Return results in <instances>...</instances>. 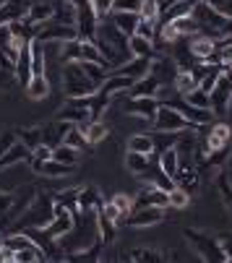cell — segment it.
<instances>
[{"instance_id":"62","label":"cell","mask_w":232,"mask_h":263,"mask_svg":"<svg viewBox=\"0 0 232 263\" xmlns=\"http://www.w3.org/2000/svg\"><path fill=\"white\" fill-rule=\"evenodd\" d=\"M227 180H229V185H232V170H227Z\"/></svg>"},{"instance_id":"56","label":"cell","mask_w":232,"mask_h":263,"mask_svg":"<svg viewBox=\"0 0 232 263\" xmlns=\"http://www.w3.org/2000/svg\"><path fill=\"white\" fill-rule=\"evenodd\" d=\"M99 211H102V214H104V216H107L110 221H115V224H120V211H118V206H115L112 201H104V206H102Z\"/></svg>"},{"instance_id":"38","label":"cell","mask_w":232,"mask_h":263,"mask_svg":"<svg viewBox=\"0 0 232 263\" xmlns=\"http://www.w3.org/2000/svg\"><path fill=\"white\" fill-rule=\"evenodd\" d=\"M16 138H19V141H21L24 146H29L31 152H34V148H37V146L42 143V128H40V125L19 128V130H16Z\"/></svg>"},{"instance_id":"34","label":"cell","mask_w":232,"mask_h":263,"mask_svg":"<svg viewBox=\"0 0 232 263\" xmlns=\"http://www.w3.org/2000/svg\"><path fill=\"white\" fill-rule=\"evenodd\" d=\"M97 235L104 240V245L115 242V237H118V224L110 221L102 211H97Z\"/></svg>"},{"instance_id":"50","label":"cell","mask_w":232,"mask_h":263,"mask_svg":"<svg viewBox=\"0 0 232 263\" xmlns=\"http://www.w3.org/2000/svg\"><path fill=\"white\" fill-rule=\"evenodd\" d=\"M141 3H144V0H112V11H131V13H141Z\"/></svg>"},{"instance_id":"59","label":"cell","mask_w":232,"mask_h":263,"mask_svg":"<svg viewBox=\"0 0 232 263\" xmlns=\"http://www.w3.org/2000/svg\"><path fill=\"white\" fill-rule=\"evenodd\" d=\"M219 245H222V250H224L227 260L232 263V232H229V235H222V237H219Z\"/></svg>"},{"instance_id":"52","label":"cell","mask_w":232,"mask_h":263,"mask_svg":"<svg viewBox=\"0 0 232 263\" xmlns=\"http://www.w3.org/2000/svg\"><path fill=\"white\" fill-rule=\"evenodd\" d=\"M89 3H92V11L97 13L99 21L107 18V16L112 13V0H89Z\"/></svg>"},{"instance_id":"46","label":"cell","mask_w":232,"mask_h":263,"mask_svg":"<svg viewBox=\"0 0 232 263\" xmlns=\"http://www.w3.org/2000/svg\"><path fill=\"white\" fill-rule=\"evenodd\" d=\"M167 198H170V206L172 209H188L190 206V193H185L183 187H177V185L167 193Z\"/></svg>"},{"instance_id":"15","label":"cell","mask_w":232,"mask_h":263,"mask_svg":"<svg viewBox=\"0 0 232 263\" xmlns=\"http://www.w3.org/2000/svg\"><path fill=\"white\" fill-rule=\"evenodd\" d=\"M151 63H154V58H131V60H126L123 65L112 68V70H107V73H120V76H128V79L138 81V79H144L146 73L151 70Z\"/></svg>"},{"instance_id":"37","label":"cell","mask_w":232,"mask_h":263,"mask_svg":"<svg viewBox=\"0 0 232 263\" xmlns=\"http://www.w3.org/2000/svg\"><path fill=\"white\" fill-rule=\"evenodd\" d=\"M37 198V191H31V187H29V191H24L21 196H16V201H13V206H11V211L6 214L11 221H19V216L29 209V203Z\"/></svg>"},{"instance_id":"41","label":"cell","mask_w":232,"mask_h":263,"mask_svg":"<svg viewBox=\"0 0 232 263\" xmlns=\"http://www.w3.org/2000/svg\"><path fill=\"white\" fill-rule=\"evenodd\" d=\"M63 143H68V146H73V148H79V152H89V148H92V143L86 141V136H84V130H81L79 125H70V130L65 133Z\"/></svg>"},{"instance_id":"58","label":"cell","mask_w":232,"mask_h":263,"mask_svg":"<svg viewBox=\"0 0 232 263\" xmlns=\"http://www.w3.org/2000/svg\"><path fill=\"white\" fill-rule=\"evenodd\" d=\"M154 182H157V185L162 187V191H167V193H170V191H172V187H175V180H172L170 175H165L162 170H159V177H157V180H154Z\"/></svg>"},{"instance_id":"44","label":"cell","mask_w":232,"mask_h":263,"mask_svg":"<svg viewBox=\"0 0 232 263\" xmlns=\"http://www.w3.org/2000/svg\"><path fill=\"white\" fill-rule=\"evenodd\" d=\"M79 193H81V187H68V191H60L58 196H52L58 203H63L65 209L76 211L79 214Z\"/></svg>"},{"instance_id":"11","label":"cell","mask_w":232,"mask_h":263,"mask_svg":"<svg viewBox=\"0 0 232 263\" xmlns=\"http://www.w3.org/2000/svg\"><path fill=\"white\" fill-rule=\"evenodd\" d=\"M159 104L162 102L157 97H131L126 102V112L128 115H136V118H144V120H154Z\"/></svg>"},{"instance_id":"7","label":"cell","mask_w":232,"mask_h":263,"mask_svg":"<svg viewBox=\"0 0 232 263\" xmlns=\"http://www.w3.org/2000/svg\"><path fill=\"white\" fill-rule=\"evenodd\" d=\"M37 40H40L42 45L45 42H70V40H79V31H76V26H68V24H58V21H45L40 26V34H37Z\"/></svg>"},{"instance_id":"40","label":"cell","mask_w":232,"mask_h":263,"mask_svg":"<svg viewBox=\"0 0 232 263\" xmlns=\"http://www.w3.org/2000/svg\"><path fill=\"white\" fill-rule=\"evenodd\" d=\"M149 136L154 141V152H165L170 146H177V138H180V133H172V130H154Z\"/></svg>"},{"instance_id":"42","label":"cell","mask_w":232,"mask_h":263,"mask_svg":"<svg viewBox=\"0 0 232 263\" xmlns=\"http://www.w3.org/2000/svg\"><path fill=\"white\" fill-rule=\"evenodd\" d=\"M52 159H58L63 164H79V148H73L68 143H58V146H52Z\"/></svg>"},{"instance_id":"61","label":"cell","mask_w":232,"mask_h":263,"mask_svg":"<svg viewBox=\"0 0 232 263\" xmlns=\"http://www.w3.org/2000/svg\"><path fill=\"white\" fill-rule=\"evenodd\" d=\"M227 170H232V143H229V154H227Z\"/></svg>"},{"instance_id":"55","label":"cell","mask_w":232,"mask_h":263,"mask_svg":"<svg viewBox=\"0 0 232 263\" xmlns=\"http://www.w3.org/2000/svg\"><path fill=\"white\" fill-rule=\"evenodd\" d=\"M206 3H209L211 8H217L222 16L232 18V0H206Z\"/></svg>"},{"instance_id":"6","label":"cell","mask_w":232,"mask_h":263,"mask_svg":"<svg viewBox=\"0 0 232 263\" xmlns=\"http://www.w3.org/2000/svg\"><path fill=\"white\" fill-rule=\"evenodd\" d=\"M76 211H70V209H65L63 203H58L55 201V214H52V219L45 224V232L52 237V240H63L65 235H70L73 230H76Z\"/></svg>"},{"instance_id":"26","label":"cell","mask_w":232,"mask_h":263,"mask_svg":"<svg viewBox=\"0 0 232 263\" xmlns=\"http://www.w3.org/2000/svg\"><path fill=\"white\" fill-rule=\"evenodd\" d=\"M13 76H16V81H21V86H26V81L34 76V73H31V50H29V45H24L19 58H16Z\"/></svg>"},{"instance_id":"32","label":"cell","mask_w":232,"mask_h":263,"mask_svg":"<svg viewBox=\"0 0 232 263\" xmlns=\"http://www.w3.org/2000/svg\"><path fill=\"white\" fill-rule=\"evenodd\" d=\"M81 130H84V136H86V141L94 146V143H102L104 138H107V125L102 123V120H89V123H84V125H79Z\"/></svg>"},{"instance_id":"5","label":"cell","mask_w":232,"mask_h":263,"mask_svg":"<svg viewBox=\"0 0 232 263\" xmlns=\"http://www.w3.org/2000/svg\"><path fill=\"white\" fill-rule=\"evenodd\" d=\"M154 130H172V133H185V130H196L199 125H193L190 120L183 118V112L175 109L172 104H159L157 115H154Z\"/></svg>"},{"instance_id":"27","label":"cell","mask_w":232,"mask_h":263,"mask_svg":"<svg viewBox=\"0 0 232 263\" xmlns=\"http://www.w3.org/2000/svg\"><path fill=\"white\" fill-rule=\"evenodd\" d=\"M199 182H201V180H199V170H196V167H180L177 175H175V185L183 187V191L190 193V196L199 191Z\"/></svg>"},{"instance_id":"17","label":"cell","mask_w":232,"mask_h":263,"mask_svg":"<svg viewBox=\"0 0 232 263\" xmlns=\"http://www.w3.org/2000/svg\"><path fill=\"white\" fill-rule=\"evenodd\" d=\"M34 0H6L0 6V24H13V21H21L29 11V6Z\"/></svg>"},{"instance_id":"36","label":"cell","mask_w":232,"mask_h":263,"mask_svg":"<svg viewBox=\"0 0 232 263\" xmlns=\"http://www.w3.org/2000/svg\"><path fill=\"white\" fill-rule=\"evenodd\" d=\"M128 260H146V263H162L167 260V253L157 250V248H136L128 253Z\"/></svg>"},{"instance_id":"18","label":"cell","mask_w":232,"mask_h":263,"mask_svg":"<svg viewBox=\"0 0 232 263\" xmlns=\"http://www.w3.org/2000/svg\"><path fill=\"white\" fill-rule=\"evenodd\" d=\"M136 81L133 79H128V76H120V73H107V79L102 81V86H99V91L104 94V97H118V94H123V91H128L131 86H133Z\"/></svg>"},{"instance_id":"3","label":"cell","mask_w":232,"mask_h":263,"mask_svg":"<svg viewBox=\"0 0 232 263\" xmlns=\"http://www.w3.org/2000/svg\"><path fill=\"white\" fill-rule=\"evenodd\" d=\"M52 214H55V198L37 193V198L29 203V209L19 216V224L21 227H45L52 219Z\"/></svg>"},{"instance_id":"54","label":"cell","mask_w":232,"mask_h":263,"mask_svg":"<svg viewBox=\"0 0 232 263\" xmlns=\"http://www.w3.org/2000/svg\"><path fill=\"white\" fill-rule=\"evenodd\" d=\"M13 201H16V193H8V191H0V216H6V214L11 211Z\"/></svg>"},{"instance_id":"12","label":"cell","mask_w":232,"mask_h":263,"mask_svg":"<svg viewBox=\"0 0 232 263\" xmlns=\"http://www.w3.org/2000/svg\"><path fill=\"white\" fill-rule=\"evenodd\" d=\"M133 206L136 209H141V206H162V209H167L170 198H167V191H162L157 182H151V185H144L138 191V196L133 198Z\"/></svg>"},{"instance_id":"9","label":"cell","mask_w":232,"mask_h":263,"mask_svg":"<svg viewBox=\"0 0 232 263\" xmlns=\"http://www.w3.org/2000/svg\"><path fill=\"white\" fill-rule=\"evenodd\" d=\"M167 211L162 206H141V209H133V214L128 216V227H136V230H144V227H154V224L165 221Z\"/></svg>"},{"instance_id":"31","label":"cell","mask_w":232,"mask_h":263,"mask_svg":"<svg viewBox=\"0 0 232 263\" xmlns=\"http://www.w3.org/2000/svg\"><path fill=\"white\" fill-rule=\"evenodd\" d=\"M73 170H76V164H63L58 159H47V162H42L40 175L42 177H50V180H58V177H68Z\"/></svg>"},{"instance_id":"51","label":"cell","mask_w":232,"mask_h":263,"mask_svg":"<svg viewBox=\"0 0 232 263\" xmlns=\"http://www.w3.org/2000/svg\"><path fill=\"white\" fill-rule=\"evenodd\" d=\"M157 16H159V0H144L141 3V18L157 21Z\"/></svg>"},{"instance_id":"14","label":"cell","mask_w":232,"mask_h":263,"mask_svg":"<svg viewBox=\"0 0 232 263\" xmlns=\"http://www.w3.org/2000/svg\"><path fill=\"white\" fill-rule=\"evenodd\" d=\"M167 104H172L175 109H180L183 118L190 120L193 125H199V128H204V125H209V120H214V112H211V109H204V107H196V104H188L185 99H180V102H167Z\"/></svg>"},{"instance_id":"53","label":"cell","mask_w":232,"mask_h":263,"mask_svg":"<svg viewBox=\"0 0 232 263\" xmlns=\"http://www.w3.org/2000/svg\"><path fill=\"white\" fill-rule=\"evenodd\" d=\"M16 141H19V138H16V130H3V133H0V157H3Z\"/></svg>"},{"instance_id":"45","label":"cell","mask_w":232,"mask_h":263,"mask_svg":"<svg viewBox=\"0 0 232 263\" xmlns=\"http://www.w3.org/2000/svg\"><path fill=\"white\" fill-rule=\"evenodd\" d=\"M112 203L118 206V211H120V224H126L128 216H131L133 209H136V206H133V198H128V196L120 193V196H115V198H112ZM120 224H118V227H120Z\"/></svg>"},{"instance_id":"39","label":"cell","mask_w":232,"mask_h":263,"mask_svg":"<svg viewBox=\"0 0 232 263\" xmlns=\"http://www.w3.org/2000/svg\"><path fill=\"white\" fill-rule=\"evenodd\" d=\"M128 152H138V154H154V141L149 133H136L128 138Z\"/></svg>"},{"instance_id":"2","label":"cell","mask_w":232,"mask_h":263,"mask_svg":"<svg viewBox=\"0 0 232 263\" xmlns=\"http://www.w3.org/2000/svg\"><path fill=\"white\" fill-rule=\"evenodd\" d=\"M183 237H185V242L199 253V258L201 260H211V263H227V255H224V250H222V245H219V237H209L206 232H201V230H183Z\"/></svg>"},{"instance_id":"60","label":"cell","mask_w":232,"mask_h":263,"mask_svg":"<svg viewBox=\"0 0 232 263\" xmlns=\"http://www.w3.org/2000/svg\"><path fill=\"white\" fill-rule=\"evenodd\" d=\"M68 3H70V6H76V8H79V6H86L89 0H68Z\"/></svg>"},{"instance_id":"43","label":"cell","mask_w":232,"mask_h":263,"mask_svg":"<svg viewBox=\"0 0 232 263\" xmlns=\"http://www.w3.org/2000/svg\"><path fill=\"white\" fill-rule=\"evenodd\" d=\"M175 86H177V91L185 97L188 91L199 89V79L193 76V70H177V73H175Z\"/></svg>"},{"instance_id":"30","label":"cell","mask_w":232,"mask_h":263,"mask_svg":"<svg viewBox=\"0 0 232 263\" xmlns=\"http://www.w3.org/2000/svg\"><path fill=\"white\" fill-rule=\"evenodd\" d=\"M159 170L175 180V175L180 170V152H177V146H170V148H165V152H159Z\"/></svg>"},{"instance_id":"1","label":"cell","mask_w":232,"mask_h":263,"mask_svg":"<svg viewBox=\"0 0 232 263\" xmlns=\"http://www.w3.org/2000/svg\"><path fill=\"white\" fill-rule=\"evenodd\" d=\"M63 91L68 99H81V97L99 91V84L86 76V70L81 68V60H70L63 65Z\"/></svg>"},{"instance_id":"63","label":"cell","mask_w":232,"mask_h":263,"mask_svg":"<svg viewBox=\"0 0 232 263\" xmlns=\"http://www.w3.org/2000/svg\"><path fill=\"white\" fill-rule=\"evenodd\" d=\"M3 3H6V0H0V6H3Z\"/></svg>"},{"instance_id":"24","label":"cell","mask_w":232,"mask_h":263,"mask_svg":"<svg viewBox=\"0 0 232 263\" xmlns=\"http://www.w3.org/2000/svg\"><path fill=\"white\" fill-rule=\"evenodd\" d=\"M29 157H31V148L24 146L21 141H16L8 152L0 157V170H8V167H13V164H19V162H29Z\"/></svg>"},{"instance_id":"48","label":"cell","mask_w":232,"mask_h":263,"mask_svg":"<svg viewBox=\"0 0 232 263\" xmlns=\"http://www.w3.org/2000/svg\"><path fill=\"white\" fill-rule=\"evenodd\" d=\"M136 34H141V36H146V40H157V34H159V26H157V21H151V18H141L138 21V26H136Z\"/></svg>"},{"instance_id":"19","label":"cell","mask_w":232,"mask_h":263,"mask_svg":"<svg viewBox=\"0 0 232 263\" xmlns=\"http://www.w3.org/2000/svg\"><path fill=\"white\" fill-rule=\"evenodd\" d=\"M70 125L73 123H65V120H50L47 125H42V143H47V146H58V143H63V138H65V133L70 130Z\"/></svg>"},{"instance_id":"57","label":"cell","mask_w":232,"mask_h":263,"mask_svg":"<svg viewBox=\"0 0 232 263\" xmlns=\"http://www.w3.org/2000/svg\"><path fill=\"white\" fill-rule=\"evenodd\" d=\"M13 81H16V76H13V70H3L0 68V89H11L13 86Z\"/></svg>"},{"instance_id":"16","label":"cell","mask_w":232,"mask_h":263,"mask_svg":"<svg viewBox=\"0 0 232 263\" xmlns=\"http://www.w3.org/2000/svg\"><path fill=\"white\" fill-rule=\"evenodd\" d=\"M162 84H165V81L157 76V73L149 70L144 79H138V81L128 89V94H131V97H157L159 89H162Z\"/></svg>"},{"instance_id":"13","label":"cell","mask_w":232,"mask_h":263,"mask_svg":"<svg viewBox=\"0 0 232 263\" xmlns=\"http://www.w3.org/2000/svg\"><path fill=\"white\" fill-rule=\"evenodd\" d=\"M229 141H232V130H229V125H224V123L211 125V128H209V133H206V138H201L204 154H209V152H217V148L229 146Z\"/></svg>"},{"instance_id":"20","label":"cell","mask_w":232,"mask_h":263,"mask_svg":"<svg viewBox=\"0 0 232 263\" xmlns=\"http://www.w3.org/2000/svg\"><path fill=\"white\" fill-rule=\"evenodd\" d=\"M104 206V198L102 193L97 191V187H81V193H79V214H97L99 209Z\"/></svg>"},{"instance_id":"29","label":"cell","mask_w":232,"mask_h":263,"mask_svg":"<svg viewBox=\"0 0 232 263\" xmlns=\"http://www.w3.org/2000/svg\"><path fill=\"white\" fill-rule=\"evenodd\" d=\"M188 47H190L193 58H196L199 63H204L214 52V40L211 36H204V34H193V40L188 42Z\"/></svg>"},{"instance_id":"49","label":"cell","mask_w":232,"mask_h":263,"mask_svg":"<svg viewBox=\"0 0 232 263\" xmlns=\"http://www.w3.org/2000/svg\"><path fill=\"white\" fill-rule=\"evenodd\" d=\"M183 99H185L188 104H196V107L211 109V107H209V94H206V91H204L201 86H199V89H193V91H188V94H185Z\"/></svg>"},{"instance_id":"21","label":"cell","mask_w":232,"mask_h":263,"mask_svg":"<svg viewBox=\"0 0 232 263\" xmlns=\"http://www.w3.org/2000/svg\"><path fill=\"white\" fill-rule=\"evenodd\" d=\"M52 13H55V0H34L24 18L34 21V24H45L52 18Z\"/></svg>"},{"instance_id":"33","label":"cell","mask_w":232,"mask_h":263,"mask_svg":"<svg viewBox=\"0 0 232 263\" xmlns=\"http://www.w3.org/2000/svg\"><path fill=\"white\" fill-rule=\"evenodd\" d=\"M151 167L149 157L146 154H138V152H126V170L131 175H146Z\"/></svg>"},{"instance_id":"47","label":"cell","mask_w":232,"mask_h":263,"mask_svg":"<svg viewBox=\"0 0 232 263\" xmlns=\"http://www.w3.org/2000/svg\"><path fill=\"white\" fill-rule=\"evenodd\" d=\"M217 191H219L222 201L227 203V209H229V214H232V185H229V180H227V172H222V175L217 177Z\"/></svg>"},{"instance_id":"8","label":"cell","mask_w":232,"mask_h":263,"mask_svg":"<svg viewBox=\"0 0 232 263\" xmlns=\"http://www.w3.org/2000/svg\"><path fill=\"white\" fill-rule=\"evenodd\" d=\"M58 120H65V123H73V125H84L92 120V109H89V99L81 97V99H68V104L55 115Z\"/></svg>"},{"instance_id":"28","label":"cell","mask_w":232,"mask_h":263,"mask_svg":"<svg viewBox=\"0 0 232 263\" xmlns=\"http://www.w3.org/2000/svg\"><path fill=\"white\" fill-rule=\"evenodd\" d=\"M24 91H26L29 99H45V97L50 94V81H47V76H45V73H34V76L26 81Z\"/></svg>"},{"instance_id":"4","label":"cell","mask_w":232,"mask_h":263,"mask_svg":"<svg viewBox=\"0 0 232 263\" xmlns=\"http://www.w3.org/2000/svg\"><path fill=\"white\" fill-rule=\"evenodd\" d=\"M229 102H232V65H222V73L214 84V89L209 91V107L214 115H227L229 109Z\"/></svg>"},{"instance_id":"22","label":"cell","mask_w":232,"mask_h":263,"mask_svg":"<svg viewBox=\"0 0 232 263\" xmlns=\"http://www.w3.org/2000/svg\"><path fill=\"white\" fill-rule=\"evenodd\" d=\"M102 248H104V240L97 235L86 250L70 253V255H63V258H65V260H70V263H94V260H99V258H102Z\"/></svg>"},{"instance_id":"10","label":"cell","mask_w":232,"mask_h":263,"mask_svg":"<svg viewBox=\"0 0 232 263\" xmlns=\"http://www.w3.org/2000/svg\"><path fill=\"white\" fill-rule=\"evenodd\" d=\"M97 24H99V18L92 11V3L76 8V31H79V40H94Z\"/></svg>"},{"instance_id":"23","label":"cell","mask_w":232,"mask_h":263,"mask_svg":"<svg viewBox=\"0 0 232 263\" xmlns=\"http://www.w3.org/2000/svg\"><path fill=\"white\" fill-rule=\"evenodd\" d=\"M110 21L118 26L126 36H131V34H136V26H138V21H141V13H131V11H112L110 13Z\"/></svg>"},{"instance_id":"35","label":"cell","mask_w":232,"mask_h":263,"mask_svg":"<svg viewBox=\"0 0 232 263\" xmlns=\"http://www.w3.org/2000/svg\"><path fill=\"white\" fill-rule=\"evenodd\" d=\"M52 21H58V24H68V26H76V6H70L68 0H55Z\"/></svg>"},{"instance_id":"25","label":"cell","mask_w":232,"mask_h":263,"mask_svg":"<svg viewBox=\"0 0 232 263\" xmlns=\"http://www.w3.org/2000/svg\"><path fill=\"white\" fill-rule=\"evenodd\" d=\"M128 52H131V58H157V52H154V42L146 40V36H141V34H131L128 36Z\"/></svg>"}]
</instances>
